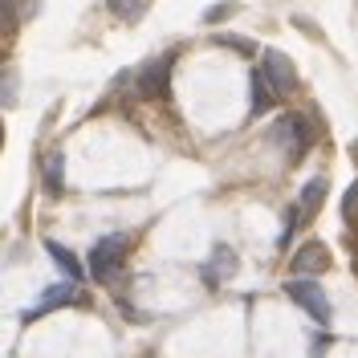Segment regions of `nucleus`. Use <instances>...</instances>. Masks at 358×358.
<instances>
[{"instance_id":"nucleus-1","label":"nucleus","mask_w":358,"mask_h":358,"mask_svg":"<svg viewBox=\"0 0 358 358\" xmlns=\"http://www.w3.org/2000/svg\"><path fill=\"white\" fill-rule=\"evenodd\" d=\"M171 66H176V53H163L155 62H147L143 73H138V94L155 98V102H167V94H171Z\"/></svg>"},{"instance_id":"nucleus-2","label":"nucleus","mask_w":358,"mask_h":358,"mask_svg":"<svg viewBox=\"0 0 358 358\" xmlns=\"http://www.w3.org/2000/svg\"><path fill=\"white\" fill-rule=\"evenodd\" d=\"M261 73H265L268 90L277 98H289L297 90V73H293V62L281 53V49H265V62H261Z\"/></svg>"},{"instance_id":"nucleus-3","label":"nucleus","mask_w":358,"mask_h":358,"mask_svg":"<svg viewBox=\"0 0 358 358\" xmlns=\"http://www.w3.org/2000/svg\"><path fill=\"white\" fill-rule=\"evenodd\" d=\"M127 261V236H102L98 245L90 248V273L98 277V281H106L114 277V268Z\"/></svg>"},{"instance_id":"nucleus-4","label":"nucleus","mask_w":358,"mask_h":358,"mask_svg":"<svg viewBox=\"0 0 358 358\" xmlns=\"http://www.w3.org/2000/svg\"><path fill=\"white\" fill-rule=\"evenodd\" d=\"M285 293H289V297L306 313H310L313 322H322V326L330 322V301H326V293H322V285H317V281H289V285H285Z\"/></svg>"},{"instance_id":"nucleus-5","label":"nucleus","mask_w":358,"mask_h":358,"mask_svg":"<svg viewBox=\"0 0 358 358\" xmlns=\"http://www.w3.org/2000/svg\"><path fill=\"white\" fill-rule=\"evenodd\" d=\"M273 138H281V143H293V151L289 159L297 163V159L310 151V143H313V131H310V122L306 118H297V114H285L277 127H273Z\"/></svg>"},{"instance_id":"nucleus-6","label":"nucleus","mask_w":358,"mask_h":358,"mask_svg":"<svg viewBox=\"0 0 358 358\" xmlns=\"http://www.w3.org/2000/svg\"><path fill=\"white\" fill-rule=\"evenodd\" d=\"M330 268V252H326V245L322 241H306V245L293 252V273H326Z\"/></svg>"},{"instance_id":"nucleus-7","label":"nucleus","mask_w":358,"mask_h":358,"mask_svg":"<svg viewBox=\"0 0 358 358\" xmlns=\"http://www.w3.org/2000/svg\"><path fill=\"white\" fill-rule=\"evenodd\" d=\"M232 273H236V252H232L228 245H216V252H212L208 265H203V281L216 289V285H224Z\"/></svg>"},{"instance_id":"nucleus-8","label":"nucleus","mask_w":358,"mask_h":358,"mask_svg":"<svg viewBox=\"0 0 358 358\" xmlns=\"http://www.w3.org/2000/svg\"><path fill=\"white\" fill-rule=\"evenodd\" d=\"M73 297H78V289H73V285H53V289L41 293V301L33 306V313H29V317H41V313L57 310V306H69Z\"/></svg>"},{"instance_id":"nucleus-9","label":"nucleus","mask_w":358,"mask_h":358,"mask_svg":"<svg viewBox=\"0 0 358 358\" xmlns=\"http://www.w3.org/2000/svg\"><path fill=\"white\" fill-rule=\"evenodd\" d=\"M248 86H252V114H265L268 106H273V98H277V94L268 90L265 73H261V69H252V73H248Z\"/></svg>"},{"instance_id":"nucleus-10","label":"nucleus","mask_w":358,"mask_h":358,"mask_svg":"<svg viewBox=\"0 0 358 358\" xmlns=\"http://www.w3.org/2000/svg\"><path fill=\"white\" fill-rule=\"evenodd\" d=\"M322 200H326V179L317 176L313 183H306V192H301V200H297V212H301V216H313V212L322 208Z\"/></svg>"},{"instance_id":"nucleus-11","label":"nucleus","mask_w":358,"mask_h":358,"mask_svg":"<svg viewBox=\"0 0 358 358\" xmlns=\"http://www.w3.org/2000/svg\"><path fill=\"white\" fill-rule=\"evenodd\" d=\"M106 8H110L118 21H131L134 24L143 13H147V0H106Z\"/></svg>"},{"instance_id":"nucleus-12","label":"nucleus","mask_w":358,"mask_h":358,"mask_svg":"<svg viewBox=\"0 0 358 358\" xmlns=\"http://www.w3.org/2000/svg\"><path fill=\"white\" fill-rule=\"evenodd\" d=\"M49 257H53V261H57V265L66 268L69 277H73V281H78V277H82V265H78V257H73V252H69V248H62V245H53V241H49Z\"/></svg>"},{"instance_id":"nucleus-13","label":"nucleus","mask_w":358,"mask_h":358,"mask_svg":"<svg viewBox=\"0 0 358 358\" xmlns=\"http://www.w3.org/2000/svg\"><path fill=\"white\" fill-rule=\"evenodd\" d=\"M62 163H66V159L57 155V151H53V155L45 159V187H49L53 196L62 192Z\"/></svg>"},{"instance_id":"nucleus-14","label":"nucleus","mask_w":358,"mask_h":358,"mask_svg":"<svg viewBox=\"0 0 358 358\" xmlns=\"http://www.w3.org/2000/svg\"><path fill=\"white\" fill-rule=\"evenodd\" d=\"M342 220H346V224H358V179L346 187V200H342Z\"/></svg>"},{"instance_id":"nucleus-15","label":"nucleus","mask_w":358,"mask_h":358,"mask_svg":"<svg viewBox=\"0 0 358 358\" xmlns=\"http://www.w3.org/2000/svg\"><path fill=\"white\" fill-rule=\"evenodd\" d=\"M232 13H236V4H232V0H224V4H212V8L203 13V21H208V24H216V21H228Z\"/></svg>"},{"instance_id":"nucleus-16","label":"nucleus","mask_w":358,"mask_h":358,"mask_svg":"<svg viewBox=\"0 0 358 358\" xmlns=\"http://www.w3.org/2000/svg\"><path fill=\"white\" fill-rule=\"evenodd\" d=\"M17 17V0H0V29H8Z\"/></svg>"},{"instance_id":"nucleus-17","label":"nucleus","mask_w":358,"mask_h":358,"mask_svg":"<svg viewBox=\"0 0 358 358\" xmlns=\"http://www.w3.org/2000/svg\"><path fill=\"white\" fill-rule=\"evenodd\" d=\"M228 49H241V53H252V41H245V37H220Z\"/></svg>"}]
</instances>
